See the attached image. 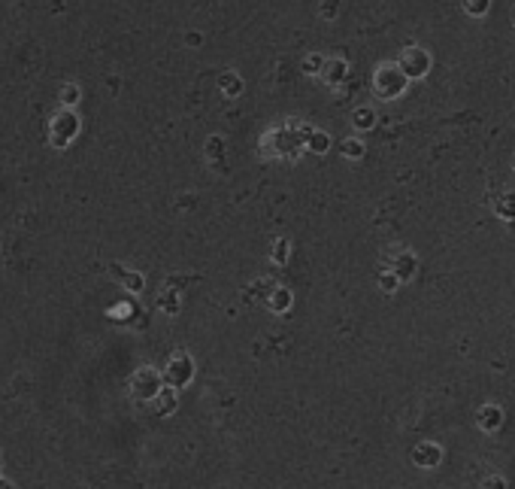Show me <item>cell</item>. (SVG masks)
Here are the masks:
<instances>
[{"mask_svg":"<svg viewBox=\"0 0 515 489\" xmlns=\"http://www.w3.org/2000/svg\"><path fill=\"white\" fill-rule=\"evenodd\" d=\"M301 125H288V128H273V131L264 134V152L273 158H294L297 152L303 149L301 140Z\"/></svg>","mask_w":515,"mask_h":489,"instance_id":"obj_1","label":"cell"},{"mask_svg":"<svg viewBox=\"0 0 515 489\" xmlns=\"http://www.w3.org/2000/svg\"><path fill=\"white\" fill-rule=\"evenodd\" d=\"M406 76L397 64H379L373 73V91L376 97H382V101H394V97H401L406 91Z\"/></svg>","mask_w":515,"mask_h":489,"instance_id":"obj_3","label":"cell"},{"mask_svg":"<svg viewBox=\"0 0 515 489\" xmlns=\"http://www.w3.org/2000/svg\"><path fill=\"white\" fill-rule=\"evenodd\" d=\"M336 12H340V0H325L321 3V15L330 21V19H336Z\"/></svg>","mask_w":515,"mask_h":489,"instance_id":"obj_17","label":"cell"},{"mask_svg":"<svg viewBox=\"0 0 515 489\" xmlns=\"http://www.w3.org/2000/svg\"><path fill=\"white\" fill-rule=\"evenodd\" d=\"M412 459L418 462L421 468H434V465L440 462V447H434V444H421V447H415Z\"/></svg>","mask_w":515,"mask_h":489,"instance_id":"obj_8","label":"cell"},{"mask_svg":"<svg viewBox=\"0 0 515 489\" xmlns=\"http://www.w3.org/2000/svg\"><path fill=\"white\" fill-rule=\"evenodd\" d=\"M397 67L403 70L406 79H421V76H427V70H430V55L421 49V46H406V49L401 52Z\"/></svg>","mask_w":515,"mask_h":489,"instance_id":"obj_4","label":"cell"},{"mask_svg":"<svg viewBox=\"0 0 515 489\" xmlns=\"http://www.w3.org/2000/svg\"><path fill=\"white\" fill-rule=\"evenodd\" d=\"M219 88L225 91L228 97H236V95L243 91V79H240V76H236L234 70H228V73H221V76H219Z\"/></svg>","mask_w":515,"mask_h":489,"instance_id":"obj_10","label":"cell"},{"mask_svg":"<svg viewBox=\"0 0 515 489\" xmlns=\"http://www.w3.org/2000/svg\"><path fill=\"white\" fill-rule=\"evenodd\" d=\"M130 392H134V399H155V395L161 392V380H158V374L155 371H149V368H143V371H137L134 374V380H130Z\"/></svg>","mask_w":515,"mask_h":489,"instance_id":"obj_5","label":"cell"},{"mask_svg":"<svg viewBox=\"0 0 515 489\" xmlns=\"http://www.w3.org/2000/svg\"><path fill=\"white\" fill-rule=\"evenodd\" d=\"M512 21H515V12H512Z\"/></svg>","mask_w":515,"mask_h":489,"instance_id":"obj_20","label":"cell"},{"mask_svg":"<svg viewBox=\"0 0 515 489\" xmlns=\"http://www.w3.org/2000/svg\"><path fill=\"white\" fill-rule=\"evenodd\" d=\"M485 489H506L503 477H488V480H485Z\"/></svg>","mask_w":515,"mask_h":489,"instance_id":"obj_19","label":"cell"},{"mask_svg":"<svg viewBox=\"0 0 515 489\" xmlns=\"http://www.w3.org/2000/svg\"><path fill=\"white\" fill-rule=\"evenodd\" d=\"M401 262L403 265H397V277H410V274H412V256H401Z\"/></svg>","mask_w":515,"mask_h":489,"instance_id":"obj_18","label":"cell"},{"mask_svg":"<svg viewBox=\"0 0 515 489\" xmlns=\"http://www.w3.org/2000/svg\"><path fill=\"white\" fill-rule=\"evenodd\" d=\"M491 0H464V12L473 15V19H482V15L488 12Z\"/></svg>","mask_w":515,"mask_h":489,"instance_id":"obj_13","label":"cell"},{"mask_svg":"<svg viewBox=\"0 0 515 489\" xmlns=\"http://www.w3.org/2000/svg\"><path fill=\"white\" fill-rule=\"evenodd\" d=\"M79 97H82V88L76 86V82H67V86H61V95H58V101H61V106H73L79 104Z\"/></svg>","mask_w":515,"mask_h":489,"instance_id":"obj_12","label":"cell"},{"mask_svg":"<svg viewBox=\"0 0 515 489\" xmlns=\"http://www.w3.org/2000/svg\"><path fill=\"white\" fill-rule=\"evenodd\" d=\"M343 155H345V158H361V155H364V143L355 140V137L343 140Z\"/></svg>","mask_w":515,"mask_h":489,"instance_id":"obj_14","label":"cell"},{"mask_svg":"<svg viewBox=\"0 0 515 489\" xmlns=\"http://www.w3.org/2000/svg\"><path fill=\"white\" fill-rule=\"evenodd\" d=\"M321 64H325V58H321V55H306L303 58V73L306 76H319Z\"/></svg>","mask_w":515,"mask_h":489,"instance_id":"obj_15","label":"cell"},{"mask_svg":"<svg viewBox=\"0 0 515 489\" xmlns=\"http://www.w3.org/2000/svg\"><path fill=\"white\" fill-rule=\"evenodd\" d=\"M319 76H321V82H325V86L336 88L345 79V76H349V64H345L343 58H325V64H321Z\"/></svg>","mask_w":515,"mask_h":489,"instance_id":"obj_6","label":"cell"},{"mask_svg":"<svg viewBox=\"0 0 515 489\" xmlns=\"http://www.w3.org/2000/svg\"><path fill=\"white\" fill-rule=\"evenodd\" d=\"M79 128H82V122H79V116H76V110L61 106L49 122V143L55 149H67L76 137H79Z\"/></svg>","mask_w":515,"mask_h":489,"instance_id":"obj_2","label":"cell"},{"mask_svg":"<svg viewBox=\"0 0 515 489\" xmlns=\"http://www.w3.org/2000/svg\"><path fill=\"white\" fill-rule=\"evenodd\" d=\"M188 377H191V362H188V356L185 353H176L170 358V365H167V380H170L173 386H182V383H188Z\"/></svg>","mask_w":515,"mask_h":489,"instance_id":"obj_7","label":"cell"},{"mask_svg":"<svg viewBox=\"0 0 515 489\" xmlns=\"http://www.w3.org/2000/svg\"><path fill=\"white\" fill-rule=\"evenodd\" d=\"M352 125H355L358 131H370V128L376 125V113L370 110V106H358V110L352 113Z\"/></svg>","mask_w":515,"mask_h":489,"instance_id":"obj_11","label":"cell"},{"mask_svg":"<svg viewBox=\"0 0 515 489\" xmlns=\"http://www.w3.org/2000/svg\"><path fill=\"white\" fill-rule=\"evenodd\" d=\"M288 301H291L288 292H285V289H279V292H273V298H270V307H273L276 313H282V310L288 307Z\"/></svg>","mask_w":515,"mask_h":489,"instance_id":"obj_16","label":"cell"},{"mask_svg":"<svg viewBox=\"0 0 515 489\" xmlns=\"http://www.w3.org/2000/svg\"><path fill=\"white\" fill-rule=\"evenodd\" d=\"M501 423H503V410H501V408H494V404H485V408L479 410V425H482L485 432H494Z\"/></svg>","mask_w":515,"mask_h":489,"instance_id":"obj_9","label":"cell"}]
</instances>
